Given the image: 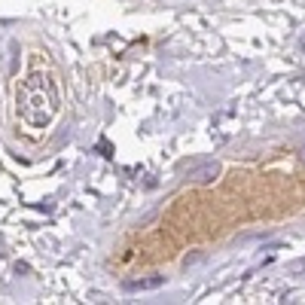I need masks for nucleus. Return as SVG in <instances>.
Here are the masks:
<instances>
[{
    "instance_id": "obj_1",
    "label": "nucleus",
    "mask_w": 305,
    "mask_h": 305,
    "mask_svg": "<svg viewBox=\"0 0 305 305\" xmlns=\"http://www.w3.org/2000/svg\"><path fill=\"white\" fill-rule=\"evenodd\" d=\"M162 281H165L162 275H156V278H144V281H131L128 290H153V287H159Z\"/></svg>"
},
{
    "instance_id": "obj_2",
    "label": "nucleus",
    "mask_w": 305,
    "mask_h": 305,
    "mask_svg": "<svg viewBox=\"0 0 305 305\" xmlns=\"http://www.w3.org/2000/svg\"><path fill=\"white\" fill-rule=\"evenodd\" d=\"M217 174H220V168H217V165H205L202 171H196V180H199V183H211Z\"/></svg>"
},
{
    "instance_id": "obj_3",
    "label": "nucleus",
    "mask_w": 305,
    "mask_h": 305,
    "mask_svg": "<svg viewBox=\"0 0 305 305\" xmlns=\"http://www.w3.org/2000/svg\"><path fill=\"white\" fill-rule=\"evenodd\" d=\"M302 159H305V147H302Z\"/></svg>"
}]
</instances>
